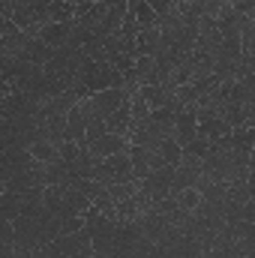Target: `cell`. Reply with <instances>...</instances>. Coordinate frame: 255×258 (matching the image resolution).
Returning a JSON list of instances; mask_svg holds the SVG:
<instances>
[{"label":"cell","mask_w":255,"mask_h":258,"mask_svg":"<svg viewBox=\"0 0 255 258\" xmlns=\"http://www.w3.org/2000/svg\"><path fill=\"white\" fill-rule=\"evenodd\" d=\"M93 180H99V183H105V186H111V183H132V180H138L129 150H126V153H117V156L96 159Z\"/></svg>","instance_id":"1"},{"label":"cell","mask_w":255,"mask_h":258,"mask_svg":"<svg viewBox=\"0 0 255 258\" xmlns=\"http://www.w3.org/2000/svg\"><path fill=\"white\" fill-rule=\"evenodd\" d=\"M129 99H132V93H129L126 87H108V90H99V93H93L90 99H84L81 105L87 108V114L90 117H108V114H114L117 108H123Z\"/></svg>","instance_id":"2"},{"label":"cell","mask_w":255,"mask_h":258,"mask_svg":"<svg viewBox=\"0 0 255 258\" xmlns=\"http://www.w3.org/2000/svg\"><path fill=\"white\" fill-rule=\"evenodd\" d=\"M195 114H198V135H204L210 141H219L234 132V126L222 117L219 108H195Z\"/></svg>","instance_id":"3"},{"label":"cell","mask_w":255,"mask_h":258,"mask_svg":"<svg viewBox=\"0 0 255 258\" xmlns=\"http://www.w3.org/2000/svg\"><path fill=\"white\" fill-rule=\"evenodd\" d=\"M48 48H66L69 45V39H72V21H45L42 27H39V33H36Z\"/></svg>","instance_id":"4"},{"label":"cell","mask_w":255,"mask_h":258,"mask_svg":"<svg viewBox=\"0 0 255 258\" xmlns=\"http://www.w3.org/2000/svg\"><path fill=\"white\" fill-rule=\"evenodd\" d=\"M90 114H87V108L78 102L69 114H66V141H75V144H81L84 147V138H87V126H90Z\"/></svg>","instance_id":"5"},{"label":"cell","mask_w":255,"mask_h":258,"mask_svg":"<svg viewBox=\"0 0 255 258\" xmlns=\"http://www.w3.org/2000/svg\"><path fill=\"white\" fill-rule=\"evenodd\" d=\"M129 147V138H123V135H114V132H105L93 147H90V153L96 156V159H105V156H117V153H126Z\"/></svg>","instance_id":"6"},{"label":"cell","mask_w":255,"mask_h":258,"mask_svg":"<svg viewBox=\"0 0 255 258\" xmlns=\"http://www.w3.org/2000/svg\"><path fill=\"white\" fill-rule=\"evenodd\" d=\"M195 135H198V114H195V108H186V111H180V114H177V123H174L171 138H174L177 144H183V147H186Z\"/></svg>","instance_id":"7"},{"label":"cell","mask_w":255,"mask_h":258,"mask_svg":"<svg viewBox=\"0 0 255 258\" xmlns=\"http://www.w3.org/2000/svg\"><path fill=\"white\" fill-rule=\"evenodd\" d=\"M105 126H108V132H114V135H123V138H129V132H132V126H135V117H132V105H123V108H117L114 114H108L105 117Z\"/></svg>","instance_id":"8"},{"label":"cell","mask_w":255,"mask_h":258,"mask_svg":"<svg viewBox=\"0 0 255 258\" xmlns=\"http://www.w3.org/2000/svg\"><path fill=\"white\" fill-rule=\"evenodd\" d=\"M153 150L159 153L162 165H168V168H177V165L183 162V144H177L174 138H162V141H159Z\"/></svg>","instance_id":"9"},{"label":"cell","mask_w":255,"mask_h":258,"mask_svg":"<svg viewBox=\"0 0 255 258\" xmlns=\"http://www.w3.org/2000/svg\"><path fill=\"white\" fill-rule=\"evenodd\" d=\"M210 144H213L210 138H204V135H195L189 144L183 147V159H201V162H204V159H207V153H210Z\"/></svg>","instance_id":"10"},{"label":"cell","mask_w":255,"mask_h":258,"mask_svg":"<svg viewBox=\"0 0 255 258\" xmlns=\"http://www.w3.org/2000/svg\"><path fill=\"white\" fill-rule=\"evenodd\" d=\"M129 9H135V18H138L141 27H159V15H156V9H153L147 0H138V3L129 6Z\"/></svg>","instance_id":"11"},{"label":"cell","mask_w":255,"mask_h":258,"mask_svg":"<svg viewBox=\"0 0 255 258\" xmlns=\"http://www.w3.org/2000/svg\"><path fill=\"white\" fill-rule=\"evenodd\" d=\"M48 21H75V3L51 0V6H48Z\"/></svg>","instance_id":"12"},{"label":"cell","mask_w":255,"mask_h":258,"mask_svg":"<svg viewBox=\"0 0 255 258\" xmlns=\"http://www.w3.org/2000/svg\"><path fill=\"white\" fill-rule=\"evenodd\" d=\"M78 3H87V0H78Z\"/></svg>","instance_id":"13"}]
</instances>
